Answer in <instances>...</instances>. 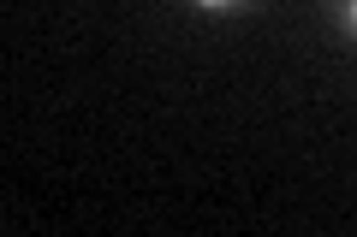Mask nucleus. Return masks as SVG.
Instances as JSON below:
<instances>
[{"instance_id":"nucleus-1","label":"nucleus","mask_w":357,"mask_h":237,"mask_svg":"<svg viewBox=\"0 0 357 237\" xmlns=\"http://www.w3.org/2000/svg\"><path fill=\"white\" fill-rule=\"evenodd\" d=\"M203 6H232V0H203Z\"/></svg>"},{"instance_id":"nucleus-2","label":"nucleus","mask_w":357,"mask_h":237,"mask_svg":"<svg viewBox=\"0 0 357 237\" xmlns=\"http://www.w3.org/2000/svg\"><path fill=\"white\" fill-rule=\"evenodd\" d=\"M351 24H357V0H351Z\"/></svg>"}]
</instances>
